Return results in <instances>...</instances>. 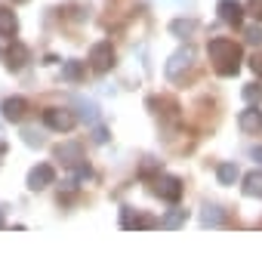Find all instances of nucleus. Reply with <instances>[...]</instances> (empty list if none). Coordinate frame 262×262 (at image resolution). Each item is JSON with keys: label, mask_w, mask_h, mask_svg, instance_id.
<instances>
[{"label": "nucleus", "mask_w": 262, "mask_h": 262, "mask_svg": "<svg viewBox=\"0 0 262 262\" xmlns=\"http://www.w3.org/2000/svg\"><path fill=\"white\" fill-rule=\"evenodd\" d=\"M244 37H247V43L262 47V28H259V25H247V28H244Z\"/></svg>", "instance_id": "22"}, {"label": "nucleus", "mask_w": 262, "mask_h": 262, "mask_svg": "<svg viewBox=\"0 0 262 262\" xmlns=\"http://www.w3.org/2000/svg\"><path fill=\"white\" fill-rule=\"evenodd\" d=\"M13 4H28V0H13Z\"/></svg>", "instance_id": "28"}, {"label": "nucleus", "mask_w": 262, "mask_h": 262, "mask_svg": "<svg viewBox=\"0 0 262 262\" xmlns=\"http://www.w3.org/2000/svg\"><path fill=\"white\" fill-rule=\"evenodd\" d=\"M216 13L225 25H241V16H244V7L237 4V0H219L216 4Z\"/></svg>", "instance_id": "9"}, {"label": "nucleus", "mask_w": 262, "mask_h": 262, "mask_svg": "<svg viewBox=\"0 0 262 262\" xmlns=\"http://www.w3.org/2000/svg\"><path fill=\"white\" fill-rule=\"evenodd\" d=\"M62 77H65V80H71V83H77V80L83 77V62H77V59L62 62Z\"/></svg>", "instance_id": "16"}, {"label": "nucleus", "mask_w": 262, "mask_h": 262, "mask_svg": "<svg viewBox=\"0 0 262 262\" xmlns=\"http://www.w3.org/2000/svg\"><path fill=\"white\" fill-rule=\"evenodd\" d=\"M164 201H170V204H176L179 198H182V182L176 179V176H161L158 179V188H155Z\"/></svg>", "instance_id": "8"}, {"label": "nucleus", "mask_w": 262, "mask_h": 262, "mask_svg": "<svg viewBox=\"0 0 262 262\" xmlns=\"http://www.w3.org/2000/svg\"><path fill=\"white\" fill-rule=\"evenodd\" d=\"M216 179H219V185H234V182L241 179L237 164H219V167H216Z\"/></svg>", "instance_id": "14"}, {"label": "nucleus", "mask_w": 262, "mask_h": 262, "mask_svg": "<svg viewBox=\"0 0 262 262\" xmlns=\"http://www.w3.org/2000/svg\"><path fill=\"white\" fill-rule=\"evenodd\" d=\"M120 225L123 228H155V225H161V219H155V216H139V213H133V210H123V216H120Z\"/></svg>", "instance_id": "11"}, {"label": "nucleus", "mask_w": 262, "mask_h": 262, "mask_svg": "<svg viewBox=\"0 0 262 262\" xmlns=\"http://www.w3.org/2000/svg\"><path fill=\"white\" fill-rule=\"evenodd\" d=\"M253 68H256V71L262 74V56H256V59H253Z\"/></svg>", "instance_id": "25"}, {"label": "nucleus", "mask_w": 262, "mask_h": 262, "mask_svg": "<svg viewBox=\"0 0 262 262\" xmlns=\"http://www.w3.org/2000/svg\"><path fill=\"white\" fill-rule=\"evenodd\" d=\"M56 161H62L65 167H77V164L83 161V148H80V142H62V145L56 148Z\"/></svg>", "instance_id": "7"}, {"label": "nucleus", "mask_w": 262, "mask_h": 262, "mask_svg": "<svg viewBox=\"0 0 262 262\" xmlns=\"http://www.w3.org/2000/svg\"><path fill=\"white\" fill-rule=\"evenodd\" d=\"M244 194L250 198H262V170H253L244 176Z\"/></svg>", "instance_id": "15"}, {"label": "nucleus", "mask_w": 262, "mask_h": 262, "mask_svg": "<svg viewBox=\"0 0 262 262\" xmlns=\"http://www.w3.org/2000/svg\"><path fill=\"white\" fill-rule=\"evenodd\" d=\"M207 56L216 62V71H219L222 77H231V74H237V68H241V50H237L234 40H228V37H213V40L207 43Z\"/></svg>", "instance_id": "1"}, {"label": "nucleus", "mask_w": 262, "mask_h": 262, "mask_svg": "<svg viewBox=\"0 0 262 262\" xmlns=\"http://www.w3.org/2000/svg\"><path fill=\"white\" fill-rule=\"evenodd\" d=\"M0 228H4V210H0Z\"/></svg>", "instance_id": "27"}, {"label": "nucleus", "mask_w": 262, "mask_h": 262, "mask_svg": "<svg viewBox=\"0 0 262 262\" xmlns=\"http://www.w3.org/2000/svg\"><path fill=\"white\" fill-rule=\"evenodd\" d=\"M25 114H28V102H25L22 96H13V99L4 102V117H7L10 123H19Z\"/></svg>", "instance_id": "12"}, {"label": "nucleus", "mask_w": 262, "mask_h": 262, "mask_svg": "<svg viewBox=\"0 0 262 262\" xmlns=\"http://www.w3.org/2000/svg\"><path fill=\"white\" fill-rule=\"evenodd\" d=\"M16 31H19V19H16V13L7 10V7H0V37H13Z\"/></svg>", "instance_id": "13"}, {"label": "nucleus", "mask_w": 262, "mask_h": 262, "mask_svg": "<svg viewBox=\"0 0 262 262\" xmlns=\"http://www.w3.org/2000/svg\"><path fill=\"white\" fill-rule=\"evenodd\" d=\"M28 62H31V50H28L25 43L13 40L10 50H7V68H10V71H22Z\"/></svg>", "instance_id": "6"}, {"label": "nucleus", "mask_w": 262, "mask_h": 262, "mask_svg": "<svg viewBox=\"0 0 262 262\" xmlns=\"http://www.w3.org/2000/svg\"><path fill=\"white\" fill-rule=\"evenodd\" d=\"M244 99H247L250 105H259V102H262V86H259V83H247V86H244Z\"/></svg>", "instance_id": "21"}, {"label": "nucleus", "mask_w": 262, "mask_h": 262, "mask_svg": "<svg viewBox=\"0 0 262 262\" xmlns=\"http://www.w3.org/2000/svg\"><path fill=\"white\" fill-rule=\"evenodd\" d=\"M53 182H56V170H53L50 164L31 167V173H28V188H31V191H43V188L53 185Z\"/></svg>", "instance_id": "5"}, {"label": "nucleus", "mask_w": 262, "mask_h": 262, "mask_svg": "<svg viewBox=\"0 0 262 262\" xmlns=\"http://www.w3.org/2000/svg\"><path fill=\"white\" fill-rule=\"evenodd\" d=\"M93 142H99V145L108 142V129H105V126H96V129H93Z\"/></svg>", "instance_id": "24"}, {"label": "nucleus", "mask_w": 262, "mask_h": 262, "mask_svg": "<svg viewBox=\"0 0 262 262\" xmlns=\"http://www.w3.org/2000/svg\"><path fill=\"white\" fill-rule=\"evenodd\" d=\"M22 139H25V145H43V139L34 133V129H25V133H22Z\"/></svg>", "instance_id": "23"}, {"label": "nucleus", "mask_w": 262, "mask_h": 262, "mask_svg": "<svg viewBox=\"0 0 262 262\" xmlns=\"http://www.w3.org/2000/svg\"><path fill=\"white\" fill-rule=\"evenodd\" d=\"M111 65H114V47H111V40L93 43V50H90V68L99 71V74H105Z\"/></svg>", "instance_id": "3"}, {"label": "nucleus", "mask_w": 262, "mask_h": 262, "mask_svg": "<svg viewBox=\"0 0 262 262\" xmlns=\"http://www.w3.org/2000/svg\"><path fill=\"white\" fill-rule=\"evenodd\" d=\"M191 62H194V50H191V47H179V50L170 56V62H167L164 74H167L170 80H179V77L191 68Z\"/></svg>", "instance_id": "2"}, {"label": "nucleus", "mask_w": 262, "mask_h": 262, "mask_svg": "<svg viewBox=\"0 0 262 262\" xmlns=\"http://www.w3.org/2000/svg\"><path fill=\"white\" fill-rule=\"evenodd\" d=\"M237 126L244 129V133H259V129H262V111H259L256 105L244 108V111L237 114Z\"/></svg>", "instance_id": "10"}, {"label": "nucleus", "mask_w": 262, "mask_h": 262, "mask_svg": "<svg viewBox=\"0 0 262 262\" xmlns=\"http://www.w3.org/2000/svg\"><path fill=\"white\" fill-rule=\"evenodd\" d=\"M77 108H80V117H83L86 123H96V120H99V108H96V102H90V99H77Z\"/></svg>", "instance_id": "20"}, {"label": "nucleus", "mask_w": 262, "mask_h": 262, "mask_svg": "<svg viewBox=\"0 0 262 262\" xmlns=\"http://www.w3.org/2000/svg\"><path fill=\"white\" fill-rule=\"evenodd\" d=\"M43 123L50 129H56V133H68V129H74L77 117L68 108H50V111H43Z\"/></svg>", "instance_id": "4"}, {"label": "nucleus", "mask_w": 262, "mask_h": 262, "mask_svg": "<svg viewBox=\"0 0 262 262\" xmlns=\"http://www.w3.org/2000/svg\"><path fill=\"white\" fill-rule=\"evenodd\" d=\"M185 219H188V210H170L164 219H161V228H179V225H185Z\"/></svg>", "instance_id": "17"}, {"label": "nucleus", "mask_w": 262, "mask_h": 262, "mask_svg": "<svg viewBox=\"0 0 262 262\" xmlns=\"http://www.w3.org/2000/svg\"><path fill=\"white\" fill-rule=\"evenodd\" d=\"M194 28H198V22H194V19H176V22H170V31H173L176 37H188Z\"/></svg>", "instance_id": "19"}, {"label": "nucleus", "mask_w": 262, "mask_h": 262, "mask_svg": "<svg viewBox=\"0 0 262 262\" xmlns=\"http://www.w3.org/2000/svg\"><path fill=\"white\" fill-rule=\"evenodd\" d=\"M253 158H262V148H253Z\"/></svg>", "instance_id": "26"}, {"label": "nucleus", "mask_w": 262, "mask_h": 262, "mask_svg": "<svg viewBox=\"0 0 262 262\" xmlns=\"http://www.w3.org/2000/svg\"><path fill=\"white\" fill-rule=\"evenodd\" d=\"M201 225H207V228H216V225H222V210L219 207H204V213H201Z\"/></svg>", "instance_id": "18"}]
</instances>
